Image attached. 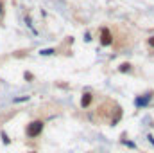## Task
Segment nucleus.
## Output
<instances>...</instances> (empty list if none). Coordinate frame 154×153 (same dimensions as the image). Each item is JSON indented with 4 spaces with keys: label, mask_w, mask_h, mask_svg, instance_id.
Here are the masks:
<instances>
[{
    "label": "nucleus",
    "mask_w": 154,
    "mask_h": 153,
    "mask_svg": "<svg viewBox=\"0 0 154 153\" xmlns=\"http://www.w3.org/2000/svg\"><path fill=\"white\" fill-rule=\"evenodd\" d=\"M41 132H43V122H41V121H32V122H29V124H27V130H25L27 137H38Z\"/></svg>",
    "instance_id": "f257e3e1"
},
{
    "label": "nucleus",
    "mask_w": 154,
    "mask_h": 153,
    "mask_svg": "<svg viewBox=\"0 0 154 153\" xmlns=\"http://www.w3.org/2000/svg\"><path fill=\"white\" fill-rule=\"evenodd\" d=\"M100 43H102V45H111V43H113L111 31H109L108 27H102V29H100Z\"/></svg>",
    "instance_id": "f03ea898"
},
{
    "label": "nucleus",
    "mask_w": 154,
    "mask_h": 153,
    "mask_svg": "<svg viewBox=\"0 0 154 153\" xmlns=\"http://www.w3.org/2000/svg\"><path fill=\"white\" fill-rule=\"evenodd\" d=\"M91 99H93V96H91L90 92H86V94L82 96V99H81V106H82V108H88L90 103H91Z\"/></svg>",
    "instance_id": "7ed1b4c3"
},
{
    "label": "nucleus",
    "mask_w": 154,
    "mask_h": 153,
    "mask_svg": "<svg viewBox=\"0 0 154 153\" xmlns=\"http://www.w3.org/2000/svg\"><path fill=\"white\" fill-rule=\"evenodd\" d=\"M4 15H5V2L0 0V20L4 18Z\"/></svg>",
    "instance_id": "20e7f679"
},
{
    "label": "nucleus",
    "mask_w": 154,
    "mask_h": 153,
    "mask_svg": "<svg viewBox=\"0 0 154 153\" xmlns=\"http://www.w3.org/2000/svg\"><path fill=\"white\" fill-rule=\"evenodd\" d=\"M129 67H131L129 63H124V65H120V72H127V70H129Z\"/></svg>",
    "instance_id": "39448f33"
},
{
    "label": "nucleus",
    "mask_w": 154,
    "mask_h": 153,
    "mask_svg": "<svg viewBox=\"0 0 154 153\" xmlns=\"http://www.w3.org/2000/svg\"><path fill=\"white\" fill-rule=\"evenodd\" d=\"M147 45H149V47H152V49H154V36H151V38L147 40Z\"/></svg>",
    "instance_id": "423d86ee"
},
{
    "label": "nucleus",
    "mask_w": 154,
    "mask_h": 153,
    "mask_svg": "<svg viewBox=\"0 0 154 153\" xmlns=\"http://www.w3.org/2000/svg\"><path fill=\"white\" fill-rule=\"evenodd\" d=\"M29 153H36V151H29Z\"/></svg>",
    "instance_id": "0eeeda50"
}]
</instances>
